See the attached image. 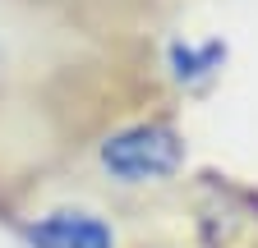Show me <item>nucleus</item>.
Returning <instances> with one entry per match:
<instances>
[{
    "mask_svg": "<svg viewBox=\"0 0 258 248\" xmlns=\"http://www.w3.org/2000/svg\"><path fill=\"white\" fill-rule=\"evenodd\" d=\"M226 65V46L217 37L208 42H189V37H175L166 46V55H161V69H166V78L184 92H203Z\"/></svg>",
    "mask_w": 258,
    "mask_h": 248,
    "instance_id": "obj_3",
    "label": "nucleus"
},
{
    "mask_svg": "<svg viewBox=\"0 0 258 248\" xmlns=\"http://www.w3.org/2000/svg\"><path fill=\"white\" fill-rule=\"evenodd\" d=\"M28 248H120V230L106 211L83 207V202H60L42 207L23 221Z\"/></svg>",
    "mask_w": 258,
    "mask_h": 248,
    "instance_id": "obj_2",
    "label": "nucleus"
},
{
    "mask_svg": "<svg viewBox=\"0 0 258 248\" xmlns=\"http://www.w3.org/2000/svg\"><path fill=\"white\" fill-rule=\"evenodd\" d=\"M92 161L111 189L143 193V189L171 184L184 170L189 147H184V134L166 119H124L97 143Z\"/></svg>",
    "mask_w": 258,
    "mask_h": 248,
    "instance_id": "obj_1",
    "label": "nucleus"
},
{
    "mask_svg": "<svg viewBox=\"0 0 258 248\" xmlns=\"http://www.w3.org/2000/svg\"><path fill=\"white\" fill-rule=\"evenodd\" d=\"M28 60V23L19 19V10L0 5V87H5Z\"/></svg>",
    "mask_w": 258,
    "mask_h": 248,
    "instance_id": "obj_4",
    "label": "nucleus"
}]
</instances>
